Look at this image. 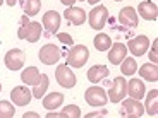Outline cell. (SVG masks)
Instances as JSON below:
<instances>
[{"instance_id":"obj_1","label":"cell","mask_w":158,"mask_h":118,"mask_svg":"<svg viewBox=\"0 0 158 118\" xmlns=\"http://www.w3.org/2000/svg\"><path fill=\"white\" fill-rule=\"evenodd\" d=\"M88 58H89L88 48L84 46V45H76V46H72L71 51L67 53V65L79 69L88 62Z\"/></svg>"},{"instance_id":"obj_2","label":"cell","mask_w":158,"mask_h":118,"mask_svg":"<svg viewBox=\"0 0 158 118\" xmlns=\"http://www.w3.org/2000/svg\"><path fill=\"white\" fill-rule=\"evenodd\" d=\"M88 19H89V26L93 29H96V31L103 29L105 28V22H107V19H108L107 7H103V5H96V7H93V10L89 12Z\"/></svg>"},{"instance_id":"obj_3","label":"cell","mask_w":158,"mask_h":118,"mask_svg":"<svg viewBox=\"0 0 158 118\" xmlns=\"http://www.w3.org/2000/svg\"><path fill=\"white\" fill-rule=\"evenodd\" d=\"M55 77H57V82L62 87H65V89H71V87L76 86V75H74V72L69 69L67 63H62V65L57 67Z\"/></svg>"},{"instance_id":"obj_4","label":"cell","mask_w":158,"mask_h":118,"mask_svg":"<svg viewBox=\"0 0 158 118\" xmlns=\"http://www.w3.org/2000/svg\"><path fill=\"white\" fill-rule=\"evenodd\" d=\"M60 50L55 46V45H45V46H41V50H40L38 53V58L41 60V63H45V65H53V63H57L60 60Z\"/></svg>"},{"instance_id":"obj_5","label":"cell","mask_w":158,"mask_h":118,"mask_svg":"<svg viewBox=\"0 0 158 118\" xmlns=\"http://www.w3.org/2000/svg\"><path fill=\"white\" fill-rule=\"evenodd\" d=\"M144 113V108L139 103V99H124L122 110H120V116H127V118H139Z\"/></svg>"},{"instance_id":"obj_6","label":"cell","mask_w":158,"mask_h":118,"mask_svg":"<svg viewBox=\"0 0 158 118\" xmlns=\"http://www.w3.org/2000/svg\"><path fill=\"white\" fill-rule=\"evenodd\" d=\"M84 98H86L88 104L91 106H103V104H107L108 101V96L105 94V91L98 86H93L84 92Z\"/></svg>"},{"instance_id":"obj_7","label":"cell","mask_w":158,"mask_h":118,"mask_svg":"<svg viewBox=\"0 0 158 118\" xmlns=\"http://www.w3.org/2000/svg\"><path fill=\"white\" fill-rule=\"evenodd\" d=\"M24 53L23 50H19V48H12V50L7 51V55H5V65H7L9 70H19V69H23L24 65Z\"/></svg>"},{"instance_id":"obj_8","label":"cell","mask_w":158,"mask_h":118,"mask_svg":"<svg viewBox=\"0 0 158 118\" xmlns=\"http://www.w3.org/2000/svg\"><path fill=\"white\" fill-rule=\"evenodd\" d=\"M126 92H127V81L124 77H115L114 84H112V87H110V92H108L110 101L112 103L122 101L124 96H126Z\"/></svg>"},{"instance_id":"obj_9","label":"cell","mask_w":158,"mask_h":118,"mask_svg":"<svg viewBox=\"0 0 158 118\" xmlns=\"http://www.w3.org/2000/svg\"><path fill=\"white\" fill-rule=\"evenodd\" d=\"M31 98H33L31 91L26 86H17V87H14L12 92H10V99L14 101V104H17V106H26V104H29Z\"/></svg>"},{"instance_id":"obj_10","label":"cell","mask_w":158,"mask_h":118,"mask_svg":"<svg viewBox=\"0 0 158 118\" xmlns=\"http://www.w3.org/2000/svg\"><path fill=\"white\" fill-rule=\"evenodd\" d=\"M148 46H150V39L146 38V36H136V38H132L127 43V48L131 50V53L132 55H136V57H141V55H144L146 53V50H148Z\"/></svg>"},{"instance_id":"obj_11","label":"cell","mask_w":158,"mask_h":118,"mask_svg":"<svg viewBox=\"0 0 158 118\" xmlns=\"http://www.w3.org/2000/svg\"><path fill=\"white\" fill-rule=\"evenodd\" d=\"M118 22L126 28H136L138 26V14L132 7H124L118 12Z\"/></svg>"},{"instance_id":"obj_12","label":"cell","mask_w":158,"mask_h":118,"mask_svg":"<svg viewBox=\"0 0 158 118\" xmlns=\"http://www.w3.org/2000/svg\"><path fill=\"white\" fill-rule=\"evenodd\" d=\"M43 26L50 34H55L60 28V14L57 10H48L43 16Z\"/></svg>"},{"instance_id":"obj_13","label":"cell","mask_w":158,"mask_h":118,"mask_svg":"<svg viewBox=\"0 0 158 118\" xmlns=\"http://www.w3.org/2000/svg\"><path fill=\"white\" fill-rule=\"evenodd\" d=\"M64 16H65L67 22L74 24V26H81V24L86 21V12L79 7H74V5H72V7H67V10L64 12Z\"/></svg>"},{"instance_id":"obj_14","label":"cell","mask_w":158,"mask_h":118,"mask_svg":"<svg viewBox=\"0 0 158 118\" xmlns=\"http://www.w3.org/2000/svg\"><path fill=\"white\" fill-rule=\"evenodd\" d=\"M127 55V46L122 43H114L110 46V53H108V60H110V63H114V65H120V62H122L124 58H126Z\"/></svg>"},{"instance_id":"obj_15","label":"cell","mask_w":158,"mask_h":118,"mask_svg":"<svg viewBox=\"0 0 158 118\" xmlns=\"http://www.w3.org/2000/svg\"><path fill=\"white\" fill-rule=\"evenodd\" d=\"M138 12L141 14L143 19H146V21H156V17H158L156 5H155L153 2H148V0H144V2H141V4H139Z\"/></svg>"},{"instance_id":"obj_16","label":"cell","mask_w":158,"mask_h":118,"mask_svg":"<svg viewBox=\"0 0 158 118\" xmlns=\"http://www.w3.org/2000/svg\"><path fill=\"white\" fill-rule=\"evenodd\" d=\"M127 92H129V96L132 99L144 98V92H146V89H144V82H141L139 79H131L129 82H127Z\"/></svg>"},{"instance_id":"obj_17","label":"cell","mask_w":158,"mask_h":118,"mask_svg":"<svg viewBox=\"0 0 158 118\" xmlns=\"http://www.w3.org/2000/svg\"><path fill=\"white\" fill-rule=\"evenodd\" d=\"M139 75H141L143 79L150 81V82H156L158 81V67H156V63H144V65H141V69H139Z\"/></svg>"},{"instance_id":"obj_18","label":"cell","mask_w":158,"mask_h":118,"mask_svg":"<svg viewBox=\"0 0 158 118\" xmlns=\"http://www.w3.org/2000/svg\"><path fill=\"white\" fill-rule=\"evenodd\" d=\"M158 91L153 89L148 92L146 96V108H144V111H146L150 116H156L158 115Z\"/></svg>"},{"instance_id":"obj_19","label":"cell","mask_w":158,"mask_h":118,"mask_svg":"<svg viewBox=\"0 0 158 118\" xmlns=\"http://www.w3.org/2000/svg\"><path fill=\"white\" fill-rule=\"evenodd\" d=\"M107 75H108V69L105 65H95V67H91L88 70V81L89 82H100Z\"/></svg>"},{"instance_id":"obj_20","label":"cell","mask_w":158,"mask_h":118,"mask_svg":"<svg viewBox=\"0 0 158 118\" xmlns=\"http://www.w3.org/2000/svg\"><path fill=\"white\" fill-rule=\"evenodd\" d=\"M40 79V70L36 67H28L24 69L23 74H21V81H23L26 86H35Z\"/></svg>"},{"instance_id":"obj_21","label":"cell","mask_w":158,"mask_h":118,"mask_svg":"<svg viewBox=\"0 0 158 118\" xmlns=\"http://www.w3.org/2000/svg\"><path fill=\"white\" fill-rule=\"evenodd\" d=\"M62 103H64V94H60V92H52V94L43 98V106L47 110H57Z\"/></svg>"},{"instance_id":"obj_22","label":"cell","mask_w":158,"mask_h":118,"mask_svg":"<svg viewBox=\"0 0 158 118\" xmlns=\"http://www.w3.org/2000/svg\"><path fill=\"white\" fill-rule=\"evenodd\" d=\"M48 87V75L45 74H40V79H38V82L35 84V87H33V98H38L41 99V96H45V91H47Z\"/></svg>"},{"instance_id":"obj_23","label":"cell","mask_w":158,"mask_h":118,"mask_svg":"<svg viewBox=\"0 0 158 118\" xmlns=\"http://www.w3.org/2000/svg\"><path fill=\"white\" fill-rule=\"evenodd\" d=\"M93 45H95V48L98 51H107V50H110V46H112V39L108 34L100 33V34H96V38L93 39Z\"/></svg>"},{"instance_id":"obj_24","label":"cell","mask_w":158,"mask_h":118,"mask_svg":"<svg viewBox=\"0 0 158 118\" xmlns=\"http://www.w3.org/2000/svg\"><path fill=\"white\" fill-rule=\"evenodd\" d=\"M40 36H41V24L40 22H29L28 26V33H26V38L29 43H36L40 39Z\"/></svg>"},{"instance_id":"obj_25","label":"cell","mask_w":158,"mask_h":118,"mask_svg":"<svg viewBox=\"0 0 158 118\" xmlns=\"http://www.w3.org/2000/svg\"><path fill=\"white\" fill-rule=\"evenodd\" d=\"M24 12L26 16H36L41 9V0H24Z\"/></svg>"},{"instance_id":"obj_26","label":"cell","mask_w":158,"mask_h":118,"mask_svg":"<svg viewBox=\"0 0 158 118\" xmlns=\"http://www.w3.org/2000/svg\"><path fill=\"white\" fill-rule=\"evenodd\" d=\"M120 70H122L124 75H132V74H136V70H138L136 60H134V58H124L122 62H120Z\"/></svg>"},{"instance_id":"obj_27","label":"cell","mask_w":158,"mask_h":118,"mask_svg":"<svg viewBox=\"0 0 158 118\" xmlns=\"http://www.w3.org/2000/svg\"><path fill=\"white\" fill-rule=\"evenodd\" d=\"M16 115L14 104H10L9 101H0V118H12Z\"/></svg>"},{"instance_id":"obj_28","label":"cell","mask_w":158,"mask_h":118,"mask_svg":"<svg viewBox=\"0 0 158 118\" xmlns=\"http://www.w3.org/2000/svg\"><path fill=\"white\" fill-rule=\"evenodd\" d=\"M28 26H29V21H28V16L24 14L19 21V31H17V38L19 39H24L26 38V33H28Z\"/></svg>"},{"instance_id":"obj_29","label":"cell","mask_w":158,"mask_h":118,"mask_svg":"<svg viewBox=\"0 0 158 118\" xmlns=\"http://www.w3.org/2000/svg\"><path fill=\"white\" fill-rule=\"evenodd\" d=\"M64 115L69 118H79L81 116V110L76 104H67V106L64 108Z\"/></svg>"},{"instance_id":"obj_30","label":"cell","mask_w":158,"mask_h":118,"mask_svg":"<svg viewBox=\"0 0 158 118\" xmlns=\"http://www.w3.org/2000/svg\"><path fill=\"white\" fill-rule=\"evenodd\" d=\"M57 39H59L62 45H72V38L67 33H57Z\"/></svg>"},{"instance_id":"obj_31","label":"cell","mask_w":158,"mask_h":118,"mask_svg":"<svg viewBox=\"0 0 158 118\" xmlns=\"http://www.w3.org/2000/svg\"><path fill=\"white\" fill-rule=\"evenodd\" d=\"M107 110H102V111H93V113H88V118H93V116H107Z\"/></svg>"},{"instance_id":"obj_32","label":"cell","mask_w":158,"mask_h":118,"mask_svg":"<svg viewBox=\"0 0 158 118\" xmlns=\"http://www.w3.org/2000/svg\"><path fill=\"white\" fill-rule=\"evenodd\" d=\"M150 58H151V62H153V63H156V60H158V55H156V41L153 43V50H151V53H150Z\"/></svg>"},{"instance_id":"obj_33","label":"cell","mask_w":158,"mask_h":118,"mask_svg":"<svg viewBox=\"0 0 158 118\" xmlns=\"http://www.w3.org/2000/svg\"><path fill=\"white\" fill-rule=\"evenodd\" d=\"M48 118H67V116L64 115V111H60V113H48Z\"/></svg>"},{"instance_id":"obj_34","label":"cell","mask_w":158,"mask_h":118,"mask_svg":"<svg viewBox=\"0 0 158 118\" xmlns=\"http://www.w3.org/2000/svg\"><path fill=\"white\" fill-rule=\"evenodd\" d=\"M60 2H62L64 5H67V7H72V5L77 2V0H60Z\"/></svg>"},{"instance_id":"obj_35","label":"cell","mask_w":158,"mask_h":118,"mask_svg":"<svg viewBox=\"0 0 158 118\" xmlns=\"http://www.w3.org/2000/svg\"><path fill=\"white\" fill-rule=\"evenodd\" d=\"M23 116H24V118H38V113H33V111H29V113H24Z\"/></svg>"},{"instance_id":"obj_36","label":"cell","mask_w":158,"mask_h":118,"mask_svg":"<svg viewBox=\"0 0 158 118\" xmlns=\"http://www.w3.org/2000/svg\"><path fill=\"white\" fill-rule=\"evenodd\" d=\"M16 2H17V0H5V4L10 5V7H14V5H16Z\"/></svg>"},{"instance_id":"obj_37","label":"cell","mask_w":158,"mask_h":118,"mask_svg":"<svg viewBox=\"0 0 158 118\" xmlns=\"http://www.w3.org/2000/svg\"><path fill=\"white\" fill-rule=\"evenodd\" d=\"M88 2H89L91 5H96V4H98V2H100V0H88Z\"/></svg>"},{"instance_id":"obj_38","label":"cell","mask_w":158,"mask_h":118,"mask_svg":"<svg viewBox=\"0 0 158 118\" xmlns=\"http://www.w3.org/2000/svg\"><path fill=\"white\" fill-rule=\"evenodd\" d=\"M2 4H4V0H0V5H2Z\"/></svg>"},{"instance_id":"obj_39","label":"cell","mask_w":158,"mask_h":118,"mask_svg":"<svg viewBox=\"0 0 158 118\" xmlns=\"http://www.w3.org/2000/svg\"><path fill=\"white\" fill-rule=\"evenodd\" d=\"M0 91H2V84H0Z\"/></svg>"},{"instance_id":"obj_40","label":"cell","mask_w":158,"mask_h":118,"mask_svg":"<svg viewBox=\"0 0 158 118\" xmlns=\"http://www.w3.org/2000/svg\"><path fill=\"white\" fill-rule=\"evenodd\" d=\"M115 2H120V0H115Z\"/></svg>"}]
</instances>
